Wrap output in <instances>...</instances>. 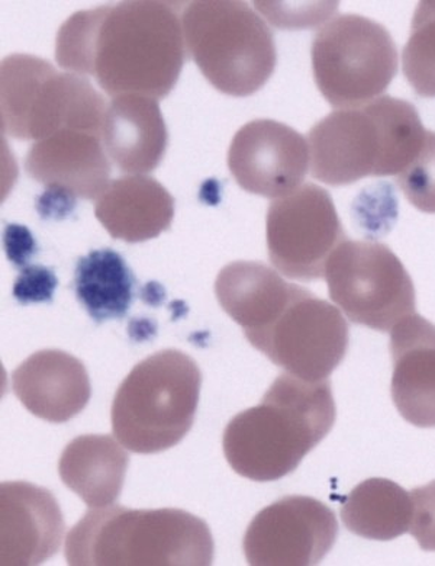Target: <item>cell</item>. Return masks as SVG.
Segmentation results:
<instances>
[{
  "label": "cell",
  "mask_w": 435,
  "mask_h": 566,
  "mask_svg": "<svg viewBox=\"0 0 435 566\" xmlns=\"http://www.w3.org/2000/svg\"><path fill=\"white\" fill-rule=\"evenodd\" d=\"M392 400L409 423L435 429V324L420 314L391 332Z\"/></svg>",
  "instance_id": "e0dca14e"
},
{
  "label": "cell",
  "mask_w": 435,
  "mask_h": 566,
  "mask_svg": "<svg viewBox=\"0 0 435 566\" xmlns=\"http://www.w3.org/2000/svg\"><path fill=\"white\" fill-rule=\"evenodd\" d=\"M57 286V276L51 269L30 264L18 275L13 285V296L22 305L51 303Z\"/></svg>",
  "instance_id": "4316f807"
},
{
  "label": "cell",
  "mask_w": 435,
  "mask_h": 566,
  "mask_svg": "<svg viewBox=\"0 0 435 566\" xmlns=\"http://www.w3.org/2000/svg\"><path fill=\"white\" fill-rule=\"evenodd\" d=\"M64 528L62 510L49 490L24 481L0 485V565L44 564L62 547Z\"/></svg>",
  "instance_id": "5bb4252c"
},
{
  "label": "cell",
  "mask_w": 435,
  "mask_h": 566,
  "mask_svg": "<svg viewBox=\"0 0 435 566\" xmlns=\"http://www.w3.org/2000/svg\"><path fill=\"white\" fill-rule=\"evenodd\" d=\"M402 71L416 95L435 97V0L421 2L415 9Z\"/></svg>",
  "instance_id": "cb8c5ba5"
},
{
  "label": "cell",
  "mask_w": 435,
  "mask_h": 566,
  "mask_svg": "<svg viewBox=\"0 0 435 566\" xmlns=\"http://www.w3.org/2000/svg\"><path fill=\"white\" fill-rule=\"evenodd\" d=\"M77 198L59 189H47L39 201L40 216L63 217L71 212Z\"/></svg>",
  "instance_id": "f546056e"
},
{
  "label": "cell",
  "mask_w": 435,
  "mask_h": 566,
  "mask_svg": "<svg viewBox=\"0 0 435 566\" xmlns=\"http://www.w3.org/2000/svg\"><path fill=\"white\" fill-rule=\"evenodd\" d=\"M4 252L15 266L26 268L36 253V243L24 226L9 224L4 230Z\"/></svg>",
  "instance_id": "f1b7e54d"
},
{
  "label": "cell",
  "mask_w": 435,
  "mask_h": 566,
  "mask_svg": "<svg viewBox=\"0 0 435 566\" xmlns=\"http://www.w3.org/2000/svg\"><path fill=\"white\" fill-rule=\"evenodd\" d=\"M415 106L392 96L353 109H337L308 134L309 167L319 182L344 187L374 176H397L423 147Z\"/></svg>",
  "instance_id": "3957f363"
},
{
  "label": "cell",
  "mask_w": 435,
  "mask_h": 566,
  "mask_svg": "<svg viewBox=\"0 0 435 566\" xmlns=\"http://www.w3.org/2000/svg\"><path fill=\"white\" fill-rule=\"evenodd\" d=\"M129 465L119 440L106 434H85L72 440L59 461L63 484L91 509L108 507L121 494Z\"/></svg>",
  "instance_id": "44dd1931"
},
{
  "label": "cell",
  "mask_w": 435,
  "mask_h": 566,
  "mask_svg": "<svg viewBox=\"0 0 435 566\" xmlns=\"http://www.w3.org/2000/svg\"><path fill=\"white\" fill-rule=\"evenodd\" d=\"M202 374L191 356L163 350L140 361L115 394V438L134 453L165 452L192 429Z\"/></svg>",
  "instance_id": "5b68a950"
},
{
  "label": "cell",
  "mask_w": 435,
  "mask_h": 566,
  "mask_svg": "<svg viewBox=\"0 0 435 566\" xmlns=\"http://www.w3.org/2000/svg\"><path fill=\"white\" fill-rule=\"evenodd\" d=\"M270 24L280 30H307L326 22L337 11L339 3H288V2H254Z\"/></svg>",
  "instance_id": "484cf974"
},
{
  "label": "cell",
  "mask_w": 435,
  "mask_h": 566,
  "mask_svg": "<svg viewBox=\"0 0 435 566\" xmlns=\"http://www.w3.org/2000/svg\"><path fill=\"white\" fill-rule=\"evenodd\" d=\"M108 105L86 77L59 73L47 60L12 54L0 67L2 132L43 140L64 129L102 136Z\"/></svg>",
  "instance_id": "52a82bcc"
},
{
  "label": "cell",
  "mask_w": 435,
  "mask_h": 566,
  "mask_svg": "<svg viewBox=\"0 0 435 566\" xmlns=\"http://www.w3.org/2000/svg\"><path fill=\"white\" fill-rule=\"evenodd\" d=\"M214 551L208 524L178 509H92L66 539L73 566H208Z\"/></svg>",
  "instance_id": "277c9868"
},
{
  "label": "cell",
  "mask_w": 435,
  "mask_h": 566,
  "mask_svg": "<svg viewBox=\"0 0 435 566\" xmlns=\"http://www.w3.org/2000/svg\"><path fill=\"white\" fill-rule=\"evenodd\" d=\"M330 298L351 323L388 333L415 313V287L388 245L347 240L326 268Z\"/></svg>",
  "instance_id": "9c48e42d"
},
{
  "label": "cell",
  "mask_w": 435,
  "mask_h": 566,
  "mask_svg": "<svg viewBox=\"0 0 435 566\" xmlns=\"http://www.w3.org/2000/svg\"><path fill=\"white\" fill-rule=\"evenodd\" d=\"M411 496L414 503L411 535L420 543L421 549L435 552V481L415 489Z\"/></svg>",
  "instance_id": "83f0119b"
},
{
  "label": "cell",
  "mask_w": 435,
  "mask_h": 566,
  "mask_svg": "<svg viewBox=\"0 0 435 566\" xmlns=\"http://www.w3.org/2000/svg\"><path fill=\"white\" fill-rule=\"evenodd\" d=\"M414 503L409 491L385 478L356 486L342 501L347 531L370 541H393L410 532Z\"/></svg>",
  "instance_id": "7402d4cb"
},
{
  "label": "cell",
  "mask_w": 435,
  "mask_h": 566,
  "mask_svg": "<svg viewBox=\"0 0 435 566\" xmlns=\"http://www.w3.org/2000/svg\"><path fill=\"white\" fill-rule=\"evenodd\" d=\"M95 217L115 240L142 243L169 230L174 198L147 175H128L109 182L95 201Z\"/></svg>",
  "instance_id": "d6986e66"
},
{
  "label": "cell",
  "mask_w": 435,
  "mask_h": 566,
  "mask_svg": "<svg viewBox=\"0 0 435 566\" xmlns=\"http://www.w3.org/2000/svg\"><path fill=\"white\" fill-rule=\"evenodd\" d=\"M102 142L119 170L150 174L163 160L169 142L159 102L136 94L113 97L106 109Z\"/></svg>",
  "instance_id": "ac0fdd59"
},
{
  "label": "cell",
  "mask_w": 435,
  "mask_h": 566,
  "mask_svg": "<svg viewBox=\"0 0 435 566\" xmlns=\"http://www.w3.org/2000/svg\"><path fill=\"white\" fill-rule=\"evenodd\" d=\"M25 170L47 189L96 201L109 185L110 164L99 134L64 129L34 143Z\"/></svg>",
  "instance_id": "9a60e30c"
},
{
  "label": "cell",
  "mask_w": 435,
  "mask_h": 566,
  "mask_svg": "<svg viewBox=\"0 0 435 566\" xmlns=\"http://www.w3.org/2000/svg\"><path fill=\"white\" fill-rule=\"evenodd\" d=\"M268 259L277 272L295 281L326 276L328 260L347 239L335 202L318 185L273 199L266 218Z\"/></svg>",
  "instance_id": "8fae6325"
},
{
  "label": "cell",
  "mask_w": 435,
  "mask_h": 566,
  "mask_svg": "<svg viewBox=\"0 0 435 566\" xmlns=\"http://www.w3.org/2000/svg\"><path fill=\"white\" fill-rule=\"evenodd\" d=\"M315 83L328 104L360 108L388 90L400 67L395 41L385 27L360 15L336 17L315 34Z\"/></svg>",
  "instance_id": "ba28073f"
},
{
  "label": "cell",
  "mask_w": 435,
  "mask_h": 566,
  "mask_svg": "<svg viewBox=\"0 0 435 566\" xmlns=\"http://www.w3.org/2000/svg\"><path fill=\"white\" fill-rule=\"evenodd\" d=\"M229 167L245 192L284 198L298 189L308 174V142L289 125L252 120L231 142Z\"/></svg>",
  "instance_id": "4fadbf2b"
},
{
  "label": "cell",
  "mask_w": 435,
  "mask_h": 566,
  "mask_svg": "<svg viewBox=\"0 0 435 566\" xmlns=\"http://www.w3.org/2000/svg\"><path fill=\"white\" fill-rule=\"evenodd\" d=\"M303 290L275 269L243 260L226 264L215 282L217 303L244 334L270 326Z\"/></svg>",
  "instance_id": "ffe728a7"
},
{
  "label": "cell",
  "mask_w": 435,
  "mask_h": 566,
  "mask_svg": "<svg viewBox=\"0 0 435 566\" xmlns=\"http://www.w3.org/2000/svg\"><path fill=\"white\" fill-rule=\"evenodd\" d=\"M245 337L286 373L319 382L344 360L350 332L340 308L304 287L270 326Z\"/></svg>",
  "instance_id": "30bf717a"
},
{
  "label": "cell",
  "mask_w": 435,
  "mask_h": 566,
  "mask_svg": "<svg viewBox=\"0 0 435 566\" xmlns=\"http://www.w3.org/2000/svg\"><path fill=\"white\" fill-rule=\"evenodd\" d=\"M330 380L282 374L258 406L230 421L222 447L226 462L250 481L272 482L294 472L336 423Z\"/></svg>",
  "instance_id": "7a4b0ae2"
},
{
  "label": "cell",
  "mask_w": 435,
  "mask_h": 566,
  "mask_svg": "<svg viewBox=\"0 0 435 566\" xmlns=\"http://www.w3.org/2000/svg\"><path fill=\"white\" fill-rule=\"evenodd\" d=\"M339 536L335 512L305 495L285 496L263 509L245 532L248 565L308 566L321 563Z\"/></svg>",
  "instance_id": "7c38bea8"
},
{
  "label": "cell",
  "mask_w": 435,
  "mask_h": 566,
  "mask_svg": "<svg viewBox=\"0 0 435 566\" xmlns=\"http://www.w3.org/2000/svg\"><path fill=\"white\" fill-rule=\"evenodd\" d=\"M396 182L416 210L435 213V133L425 134L418 155L396 176Z\"/></svg>",
  "instance_id": "d4e9b609"
},
{
  "label": "cell",
  "mask_w": 435,
  "mask_h": 566,
  "mask_svg": "<svg viewBox=\"0 0 435 566\" xmlns=\"http://www.w3.org/2000/svg\"><path fill=\"white\" fill-rule=\"evenodd\" d=\"M179 4L136 0L74 13L59 30L55 62L67 73L94 76L110 97L163 99L187 62Z\"/></svg>",
  "instance_id": "6da1fadb"
},
{
  "label": "cell",
  "mask_w": 435,
  "mask_h": 566,
  "mask_svg": "<svg viewBox=\"0 0 435 566\" xmlns=\"http://www.w3.org/2000/svg\"><path fill=\"white\" fill-rule=\"evenodd\" d=\"M182 22L193 62L222 94H256L275 72V36L247 3L198 0L184 7Z\"/></svg>",
  "instance_id": "8992f818"
},
{
  "label": "cell",
  "mask_w": 435,
  "mask_h": 566,
  "mask_svg": "<svg viewBox=\"0 0 435 566\" xmlns=\"http://www.w3.org/2000/svg\"><path fill=\"white\" fill-rule=\"evenodd\" d=\"M12 389L31 415L49 423H67L91 400L89 374L77 357L41 350L13 370Z\"/></svg>",
  "instance_id": "2e32d148"
},
{
  "label": "cell",
  "mask_w": 435,
  "mask_h": 566,
  "mask_svg": "<svg viewBox=\"0 0 435 566\" xmlns=\"http://www.w3.org/2000/svg\"><path fill=\"white\" fill-rule=\"evenodd\" d=\"M73 283L78 303L97 324L123 318L131 307L136 277L114 250H94L78 259Z\"/></svg>",
  "instance_id": "603a6c76"
}]
</instances>
